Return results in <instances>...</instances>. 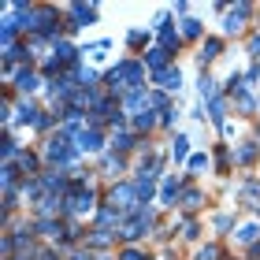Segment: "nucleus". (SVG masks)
Returning <instances> with one entry per match:
<instances>
[{"mask_svg":"<svg viewBox=\"0 0 260 260\" xmlns=\"http://www.w3.org/2000/svg\"><path fill=\"white\" fill-rule=\"evenodd\" d=\"M104 82H108V89L112 93H134V89H145V67H141L138 60H123L119 67H112L108 71V78H104Z\"/></svg>","mask_w":260,"mask_h":260,"instance_id":"1","label":"nucleus"},{"mask_svg":"<svg viewBox=\"0 0 260 260\" xmlns=\"http://www.w3.org/2000/svg\"><path fill=\"white\" fill-rule=\"evenodd\" d=\"M108 201H112V208L115 212H134L141 201H138V190L130 182H119V186H112V193H108Z\"/></svg>","mask_w":260,"mask_h":260,"instance_id":"2","label":"nucleus"},{"mask_svg":"<svg viewBox=\"0 0 260 260\" xmlns=\"http://www.w3.org/2000/svg\"><path fill=\"white\" fill-rule=\"evenodd\" d=\"M75 156H78V149H71L67 134H56L49 141V149H45V160H49V164H67V160H75Z\"/></svg>","mask_w":260,"mask_h":260,"instance_id":"3","label":"nucleus"},{"mask_svg":"<svg viewBox=\"0 0 260 260\" xmlns=\"http://www.w3.org/2000/svg\"><path fill=\"white\" fill-rule=\"evenodd\" d=\"M249 15H253L249 4H234V8H227V11H223V30H227V34H238L242 22L249 19Z\"/></svg>","mask_w":260,"mask_h":260,"instance_id":"4","label":"nucleus"},{"mask_svg":"<svg viewBox=\"0 0 260 260\" xmlns=\"http://www.w3.org/2000/svg\"><path fill=\"white\" fill-rule=\"evenodd\" d=\"M75 149H78V152H101V149H104V138H101L93 126H86V130H78Z\"/></svg>","mask_w":260,"mask_h":260,"instance_id":"5","label":"nucleus"},{"mask_svg":"<svg viewBox=\"0 0 260 260\" xmlns=\"http://www.w3.org/2000/svg\"><path fill=\"white\" fill-rule=\"evenodd\" d=\"M71 15H75V22H71L67 30H78V26H86V22L97 19V8L93 4H71Z\"/></svg>","mask_w":260,"mask_h":260,"instance_id":"6","label":"nucleus"},{"mask_svg":"<svg viewBox=\"0 0 260 260\" xmlns=\"http://www.w3.org/2000/svg\"><path fill=\"white\" fill-rule=\"evenodd\" d=\"M71 208H75V212H93V208H97V193H93V190H78L75 197H71Z\"/></svg>","mask_w":260,"mask_h":260,"instance_id":"7","label":"nucleus"},{"mask_svg":"<svg viewBox=\"0 0 260 260\" xmlns=\"http://www.w3.org/2000/svg\"><path fill=\"white\" fill-rule=\"evenodd\" d=\"M156 82H160V89H175V93H179L182 89V71L179 67H168L164 75H156Z\"/></svg>","mask_w":260,"mask_h":260,"instance_id":"8","label":"nucleus"},{"mask_svg":"<svg viewBox=\"0 0 260 260\" xmlns=\"http://www.w3.org/2000/svg\"><path fill=\"white\" fill-rule=\"evenodd\" d=\"M41 186H45V190H52V193H67V190H71V186H67V175H60V171L41 175Z\"/></svg>","mask_w":260,"mask_h":260,"instance_id":"9","label":"nucleus"},{"mask_svg":"<svg viewBox=\"0 0 260 260\" xmlns=\"http://www.w3.org/2000/svg\"><path fill=\"white\" fill-rule=\"evenodd\" d=\"M219 52H223V41H219V38H208L205 45H201V56H197V60H201V63H212Z\"/></svg>","mask_w":260,"mask_h":260,"instance_id":"10","label":"nucleus"},{"mask_svg":"<svg viewBox=\"0 0 260 260\" xmlns=\"http://www.w3.org/2000/svg\"><path fill=\"white\" fill-rule=\"evenodd\" d=\"M145 67H152L156 75H164V71H168V52H164V49H149V56H145Z\"/></svg>","mask_w":260,"mask_h":260,"instance_id":"11","label":"nucleus"},{"mask_svg":"<svg viewBox=\"0 0 260 260\" xmlns=\"http://www.w3.org/2000/svg\"><path fill=\"white\" fill-rule=\"evenodd\" d=\"M171 156H175V160H186V156H190V138H186V134H175V141H171Z\"/></svg>","mask_w":260,"mask_h":260,"instance_id":"12","label":"nucleus"},{"mask_svg":"<svg viewBox=\"0 0 260 260\" xmlns=\"http://www.w3.org/2000/svg\"><path fill=\"white\" fill-rule=\"evenodd\" d=\"M197 93H201V101H208V104H212V101L219 97V93H216V82H212L208 75H205V78L197 82Z\"/></svg>","mask_w":260,"mask_h":260,"instance_id":"13","label":"nucleus"},{"mask_svg":"<svg viewBox=\"0 0 260 260\" xmlns=\"http://www.w3.org/2000/svg\"><path fill=\"white\" fill-rule=\"evenodd\" d=\"M38 119H41V112L34 108L30 101H22V104H19V123H34V126H38Z\"/></svg>","mask_w":260,"mask_h":260,"instance_id":"14","label":"nucleus"},{"mask_svg":"<svg viewBox=\"0 0 260 260\" xmlns=\"http://www.w3.org/2000/svg\"><path fill=\"white\" fill-rule=\"evenodd\" d=\"M15 86H19V93H34L38 89V75H34V71H22V75L15 78Z\"/></svg>","mask_w":260,"mask_h":260,"instance_id":"15","label":"nucleus"},{"mask_svg":"<svg viewBox=\"0 0 260 260\" xmlns=\"http://www.w3.org/2000/svg\"><path fill=\"white\" fill-rule=\"evenodd\" d=\"M15 168L26 171V175H34V171H38V156H34V152H19V156H15Z\"/></svg>","mask_w":260,"mask_h":260,"instance_id":"16","label":"nucleus"},{"mask_svg":"<svg viewBox=\"0 0 260 260\" xmlns=\"http://www.w3.org/2000/svg\"><path fill=\"white\" fill-rule=\"evenodd\" d=\"M38 231L45 234V238H63V227H60L56 219H41V223H38Z\"/></svg>","mask_w":260,"mask_h":260,"instance_id":"17","label":"nucleus"},{"mask_svg":"<svg viewBox=\"0 0 260 260\" xmlns=\"http://www.w3.org/2000/svg\"><path fill=\"white\" fill-rule=\"evenodd\" d=\"M160 49H164V52H171V49H179V34H175V30H168V26H164V30H160Z\"/></svg>","mask_w":260,"mask_h":260,"instance_id":"18","label":"nucleus"},{"mask_svg":"<svg viewBox=\"0 0 260 260\" xmlns=\"http://www.w3.org/2000/svg\"><path fill=\"white\" fill-rule=\"evenodd\" d=\"M234 160H238V164H253L256 160V145H253V141H245V145L234 152Z\"/></svg>","mask_w":260,"mask_h":260,"instance_id":"19","label":"nucleus"},{"mask_svg":"<svg viewBox=\"0 0 260 260\" xmlns=\"http://www.w3.org/2000/svg\"><path fill=\"white\" fill-rule=\"evenodd\" d=\"M112 145L119 149V152H130V149H134V134H126V130H119V134L112 138Z\"/></svg>","mask_w":260,"mask_h":260,"instance_id":"20","label":"nucleus"},{"mask_svg":"<svg viewBox=\"0 0 260 260\" xmlns=\"http://www.w3.org/2000/svg\"><path fill=\"white\" fill-rule=\"evenodd\" d=\"M223 108H227V101H223V97H216V101L208 104V112H212L208 119H212V123H219V126H223Z\"/></svg>","mask_w":260,"mask_h":260,"instance_id":"21","label":"nucleus"},{"mask_svg":"<svg viewBox=\"0 0 260 260\" xmlns=\"http://www.w3.org/2000/svg\"><path fill=\"white\" fill-rule=\"evenodd\" d=\"M256 234H260V227H256V223H245V227L238 231V242H245V245H253V242H256Z\"/></svg>","mask_w":260,"mask_h":260,"instance_id":"22","label":"nucleus"},{"mask_svg":"<svg viewBox=\"0 0 260 260\" xmlns=\"http://www.w3.org/2000/svg\"><path fill=\"white\" fill-rule=\"evenodd\" d=\"M234 104H238L242 112H253V108H256V101H253V97H249L245 89H238V93H234Z\"/></svg>","mask_w":260,"mask_h":260,"instance_id":"23","label":"nucleus"},{"mask_svg":"<svg viewBox=\"0 0 260 260\" xmlns=\"http://www.w3.org/2000/svg\"><path fill=\"white\" fill-rule=\"evenodd\" d=\"M145 41H149V34H145V30H130V34H126V45H130V49H141Z\"/></svg>","mask_w":260,"mask_h":260,"instance_id":"24","label":"nucleus"},{"mask_svg":"<svg viewBox=\"0 0 260 260\" xmlns=\"http://www.w3.org/2000/svg\"><path fill=\"white\" fill-rule=\"evenodd\" d=\"M175 193H179V179H168V182H164V193H160V201L168 205V201H175Z\"/></svg>","mask_w":260,"mask_h":260,"instance_id":"25","label":"nucleus"},{"mask_svg":"<svg viewBox=\"0 0 260 260\" xmlns=\"http://www.w3.org/2000/svg\"><path fill=\"white\" fill-rule=\"evenodd\" d=\"M134 126H138V130H152V126H156V119H152V112L145 108V112H141L138 119H134Z\"/></svg>","mask_w":260,"mask_h":260,"instance_id":"26","label":"nucleus"},{"mask_svg":"<svg viewBox=\"0 0 260 260\" xmlns=\"http://www.w3.org/2000/svg\"><path fill=\"white\" fill-rule=\"evenodd\" d=\"M182 34L186 38H201V22L197 19H182Z\"/></svg>","mask_w":260,"mask_h":260,"instance_id":"27","label":"nucleus"},{"mask_svg":"<svg viewBox=\"0 0 260 260\" xmlns=\"http://www.w3.org/2000/svg\"><path fill=\"white\" fill-rule=\"evenodd\" d=\"M4 190H15V164H4Z\"/></svg>","mask_w":260,"mask_h":260,"instance_id":"28","label":"nucleus"},{"mask_svg":"<svg viewBox=\"0 0 260 260\" xmlns=\"http://www.w3.org/2000/svg\"><path fill=\"white\" fill-rule=\"evenodd\" d=\"M89 242H93V245H97V249H101V245H108V242H112V234L97 227V231H93V238H89Z\"/></svg>","mask_w":260,"mask_h":260,"instance_id":"29","label":"nucleus"},{"mask_svg":"<svg viewBox=\"0 0 260 260\" xmlns=\"http://www.w3.org/2000/svg\"><path fill=\"white\" fill-rule=\"evenodd\" d=\"M104 168H108V175H119L123 171V160L119 156H108V160H104Z\"/></svg>","mask_w":260,"mask_h":260,"instance_id":"30","label":"nucleus"},{"mask_svg":"<svg viewBox=\"0 0 260 260\" xmlns=\"http://www.w3.org/2000/svg\"><path fill=\"white\" fill-rule=\"evenodd\" d=\"M201 168H208V156H205V152H197V156H190V171H201Z\"/></svg>","mask_w":260,"mask_h":260,"instance_id":"31","label":"nucleus"},{"mask_svg":"<svg viewBox=\"0 0 260 260\" xmlns=\"http://www.w3.org/2000/svg\"><path fill=\"white\" fill-rule=\"evenodd\" d=\"M197 260H219V249H216V245H205V249L197 253Z\"/></svg>","mask_w":260,"mask_h":260,"instance_id":"32","label":"nucleus"},{"mask_svg":"<svg viewBox=\"0 0 260 260\" xmlns=\"http://www.w3.org/2000/svg\"><path fill=\"white\" fill-rule=\"evenodd\" d=\"M182 205H186V208H197V205H201V190H190V193L182 197Z\"/></svg>","mask_w":260,"mask_h":260,"instance_id":"33","label":"nucleus"},{"mask_svg":"<svg viewBox=\"0 0 260 260\" xmlns=\"http://www.w3.org/2000/svg\"><path fill=\"white\" fill-rule=\"evenodd\" d=\"M175 119H179V112H175V108H168V112H164V119H160V123H164V126H175Z\"/></svg>","mask_w":260,"mask_h":260,"instance_id":"34","label":"nucleus"},{"mask_svg":"<svg viewBox=\"0 0 260 260\" xmlns=\"http://www.w3.org/2000/svg\"><path fill=\"white\" fill-rule=\"evenodd\" d=\"M149 104L152 108H164V93H149Z\"/></svg>","mask_w":260,"mask_h":260,"instance_id":"35","label":"nucleus"},{"mask_svg":"<svg viewBox=\"0 0 260 260\" xmlns=\"http://www.w3.org/2000/svg\"><path fill=\"white\" fill-rule=\"evenodd\" d=\"M123 260H145V256H141L138 249H126V253H123Z\"/></svg>","mask_w":260,"mask_h":260,"instance_id":"36","label":"nucleus"},{"mask_svg":"<svg viewBox=\"0 0 260 260\" xmlns=\"http://www.w3.org/2000/svg\"><path fill=\"white\" fill-rule=\"evenodd\" d=\"M249 52H253V56H256V52H260V34H256V38H253V41H249Z\"/></svg>","mask_w":260,"mask_h":260,"instance_id":"37","label":"nucleus"},{"mask_svg":"<svg viewBox=\"0 0 260 260\" xmlns=\"http://www.w3.org/2000/svg\"><path fill=\"white\" fill-rule=\"evenodd\" d=\"M75 260H93V253L86 249V253H75Z\"/></svg>","mask_w":260,"mask_h":260,"instance_id":"38","label":"nucleus"},{"mask_svg":"<svg viewBox=\"0 0 260 260\" xmlns=\"http://www.w3.org/2000/svg\"><path fill=\"white\" fill-rule=\"evenodd\" d=\"M8 260H11V256H8Z\"/></svg>","mask_w":260,"mask_h":260,"instance_id":"39","label":"nucleus"}]
</instances>
